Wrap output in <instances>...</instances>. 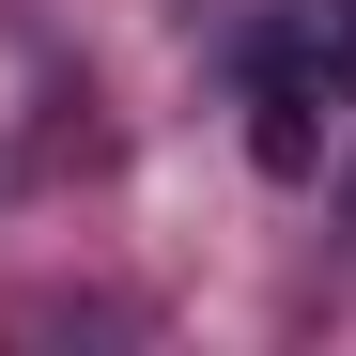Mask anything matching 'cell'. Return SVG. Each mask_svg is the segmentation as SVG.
Instances as JSON below:
<instances>
[{
    "instance_id": "cell-1",
    "label": "cell",
    "mask_w": 356,
    "mask_h": 356,
    "mask_svg": "<svg viewBox=\"0 0 356 356\" xmlns=\"http://www.w3.org/2000/svg\"><path fill=\"white\" fill-rule=\"evenodd\" d=\"M248 63H264V78H325V93H356V0H310V16L264 31Z\"/></svg>"
},
{
    "instance_id": "cell-2",
    "label": "cell",
    "mask_w": 356,
    "mask_h": 356,
    "mask_svg": "<svg viewBox=\"0 0 356 356\" xmlns=\"http://www.w3.org/2000/svg\"><path fill=\"white\" fill-rule=\"evenodd\" d=\"M264 170H310V108H294V78H264V124H248Z\"/></svg>"
},
{
    "instance_id": "cell-3",
    "label": "cell",
    "mask_w": 356,
    "mask_h": 356,
    "mask_svg": "<svg viewBox=\"0 0 356 356\" xmlns=\"http://www.w3.org/2000/svg\"><path fill=\"white\" fill-rule=\"evenodd\" d=\"M341 217H356V186H341Z\"/></svg>"
}]
</instances>
